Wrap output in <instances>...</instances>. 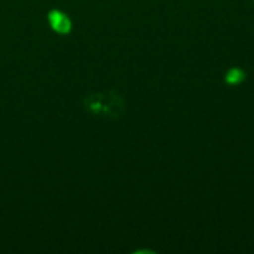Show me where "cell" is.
Returning <instances> with one entry per match:
<instances>
[{"instance_id":"obj_3","label":"cell","mask_w":254,"mask_h":254,"mask_svg":"<svg viewBox=\"0 0 254 254\" xmlns=\"http://www.w3.org/2000/svg\"><path fill=\"white\" fill-rule=\"evenodd\" d=\"M243 79H244V73L240 71L238 68H234V70L229 73V76H228V82H229V83H237V82H240V80H243Z\"/></svg>"},{"instance_id":"obj_2","label":"cell","mask_w":254,"mask_h":254,"mask_svg":"<svg viewBox=\"0 0 254 254\" xmlns=\"http://www.w3.org/2000/svg\"><path fill=\"white\" fill-rule=\"evenodd\" d=\"M48 22H49L51 28H52L55 33L61 34V36L68 34V33L71 31V28H73V22H71V19L68 18V15L64 13V12L60 10V9H52V10H49V13H48Z\"/></svg>"},{"instance_id":"obj_1","label":"cell","mask_w":254,"mask_h":254,"mask_svg":"<svg viewBox=\"0 0 254 254\" xmlns=\"http://www.w3.org/2000/svg\"><path fill=\"white\" fill-rule=\"evenodd\" d=\"M83 107L95 116H104L109 119L119 118L125 110V103L115 91L94 92L83 100Z\"/></svg>"}]
</instances>
